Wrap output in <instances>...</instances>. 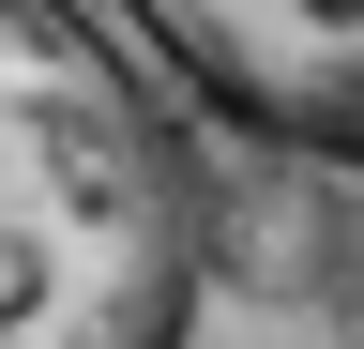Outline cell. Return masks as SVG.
I'll return each mask as SVG.
<instances>
[{
    "label": "cell",
    "mask_w": 364,
    "mask_h": 349,
    "mask_svg": "<svg viewBox=\"0 0 364 349\" xmlns=\"http://www.w3.org/2000/svg\"><path fill=\"white\" fill-rule=\"evenodd\" d=\"M122 16L258 152L364 167V0H122Z\"/></svg>",
    "instance_id": "7a4b0ae2"
},
{
    "label": "cell",
    "mask_w": 364,
    "mask_h": 349,
    "mask_svg": "<svg viewBox=\"0 0 364 349\" xmlns=\"http://www.w3.org/2000/svg\"><path fill=\"white\" fill-rule=\"evenodd\" d=\"M213 183L76 0H0V349H182Z\"/></svg>",
    "instance_id": "6da1fadb"
}]
</instances>
